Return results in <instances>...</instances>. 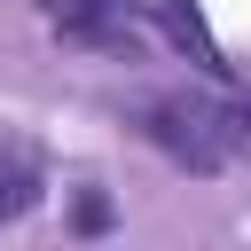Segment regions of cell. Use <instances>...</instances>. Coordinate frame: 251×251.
I'll list each match as a JSON object with an SVG mask.
<instances>
[{
  "label": "cell",
  "mask_w": 251,
  "mask_h": 251,
  "mask_svg": "<svg viewBox=\"0 0 251 251\" xmlns=\"http://www.w3.org/2000/svg\"><path fill=\"white\" fill-rule=\"evenodd\" d=\"M141 133H149L173 165L220 173V165L251 141V110H243V102H204V94H165V102L141 110Z\"/></svg>",
  "instance_id": "cell-1"
},
{
  "label": "cell",
  "mask_w": 251,
  "mask_h": 251,
  "mask_svg": "<svg viewBox=\"0 0 251 251\" xmlns=\"http://www.w3.org/2000/svg\"><path fill=\"white\" fill-rule=\"evenodd\" d=\"M157 24L173 31V47H180L196 71L227 78V55H220V39H212V24H204V8H196V0H157Z\"/></svg>",
  "instance_id": "cell-2"
},
{
  "label": "cell",
  "mask_w": 251,
  "mask_h": 251,
  "mask_svg": "<svg viewBox=\"0 0 251 251\" xmlns=\"http://www.w3.org/2000/svg\"><path fill=\"white\" fill-rule=\"evenodd\" d=\"M39 204V157L24 141H0V220H24Z\"/></svg>",
  "instance_id": "cell-3"
},
{
  "label": "cell",
  "mask_w": 251,
  "mask_h": 251,
  "mask_svg": "<svg viewBox=\"0 0 251 251\" xmlns=\"http://www.w3.org/2000/svg\"><path fill=\"white\" fill-rule=\"evenodd\" d=\"M110 220H118V212H110L102 188H78V196H71V227H78V235H102Z\"/></svg>",
  "instance_id": "cell-4"
},
{
  "label": "cell",
  "mask_w": 251,
  "mask_h": 251,
  "mask_svg": "<svg viewBox=\"0 0 251 251\" xmlns=\"http://www.w3.org/2000/svg\"><path fill=\"white\" fill-rule=\"evenodd\" d=\"M102 8H110V16H133V0H102Z\"/></svg>",
  "instance_id": "cell-5"
}]
</instances>
